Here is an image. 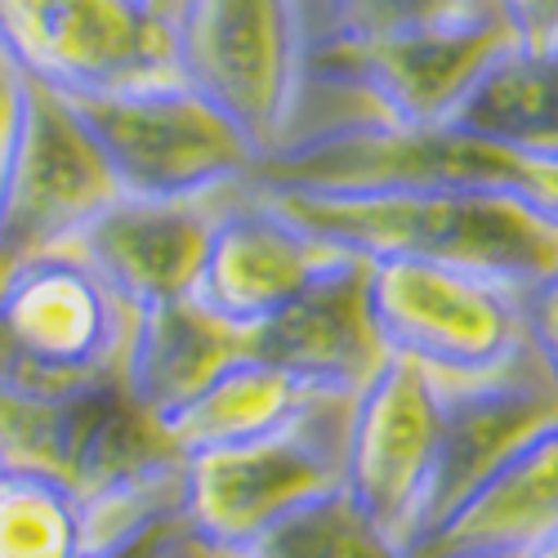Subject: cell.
I'll list each match as a JSON object with an SVG mask.
<instances>
[{"label": "cell", "mask_w": 558, "mask_h": 558, "mask_svg": "<svg viewBox=\"0 0 558 558\" xmlns=\"http://www.w3.org/2000/svg\"><path fill=\"white\" fill-rule=\"evenodd\" d=\"M251 193V189H246ZM336 255L362 264L425 259L470 268L523 295L558 264V232L519 202L483 189H385V193H255Z\"/></svg>", "instance_id": "1"}, {"label": "cell", "mask_w": 558, "mask_h": 558, "mask_svg": "<svg viewBox=\"0 0 558 558\" xmlns=\"http://www.w3.org/2000/svg\"><path fill=\"white\" fill-rule=\"evenodd\" d=\"M179 81L264 157L291 138L308 81L300 0H170Z\"/></svg>", "instance_id": "2"}, {"label": "cell", "mask_w": 558, "mask_h": 558, "mask_svg": "<svg viewBox=\"0 0 558 558\" xmlns=\"http://www.w3.org/2000/svg\"><path fill=\"white\" fill-rule=\"evenodd\" d=\"M121 197L215 202L246 189L259 153L183 81L138 85L104 99H68Z\"/></svg>", "instance_id": "3"}, {"label": "cell", "mask_w": 558, "mask_h": 558, "mask_svg": "<svg viewBox=\"0 0 558 558\" xmlns=\"http://www.w3.org/2000/svg\"><path fill=\"white\" fill-rule=\"evenodd\" d=\"M366 313L385 353L434 380H492L527 357L519 295L470 268L376 259L366 264Z\"/></svg>", "instance_id": "4"}, {"label": "cell", "mask_w": 558, "mask_h": 558, "mask_svg": "<svg viewBox=\"0 0 558 558\" xmlns=\"http://www.w3.org/2000/svg\"><path fill=\"white\" fill-rule=\"evenodd\" d=\"M0 45L59 99L179 81L170 0H0Z\"/></svg>", "instance_id": "5"}, {"label": "cell", "mask_w": 558, "mask_h": 558, "mask_svg": "<svg viewBox=\"0 0 558 558\" xmlns=\"http://www.w3.org/2000/svg\"><path fill=\"white\" fill-rule=\"evenodd\" d=\"M125 304L72 246L23 255L0 295V389L63 393L117 376Z\"/></svg>", "instance_id": "6"}, {"label": "cell", "mask_w": 558, "mask_h": 558, "mask_svg": "<svg viewBox=\"0 0 558 558\" xmlns=\"http://www.w3.org/2000/svg\"><path fill=\"white\" fill-rule=\"evenodd\" d=\"M442 460V385L402 357H385L344 411L340 492L402 554L434 519Z\"/></svg>", "instance_id": "7"}, {"label": "cell", "mask_w": 558, "mask_h": 558, "mask_svg": "<svg viewBox=\"0 0 558 558\" xmlns=\"http://www.w3.org/2000/svg\"><path fill=\"white\" fill-rule=\"evenodd\" d=\"M349 402L322 407L313 421L251 447L183 460V527L223 558H246L291 509L340 487V434Z\"/></svg>", "instance_id": "8"}, {"label": "cell", "mask_w": 558, "mask_h": 558, "mask_svg": "<svg viewBox=\"0 0 558 558\" xmlns=\"http://www.w3.org/2000/svg\"><path fill=\"white\" fill-rule=\"evenodd\" d=\"M183 460L166 429L121 389V376L63 389H0V470H32L89 496L130 474Z\"/></svg>", "instance_id": "9"}, {"label": "cell", "mask_w": 558, "mask_h": 558, "mask_svg": "<svg viewBox=\"0 0 558 558\" xmlns=\"http://www.w3.org/2000/svg\"><path fill=\"white\" fill-rule=\"evenodd\" d=\"M514 40L496 0H464L438 23L407 27L366 45L327 50V63L344 85H353L376 117L393 125H442L478 72Z\"/></svg>", "instance_id": "10"}, {"label": "cell", "mask_w": 558, "mask_h": 558, "mask_svg": "<svg viewBox=\"0 0 558 558\" xmlns=\"http://www.w3.org/2000/svg\"><path fill=\"white\" fill-rule=\"evenodd\" d=\"M121 197L68 99L27 81V108L0 179V242L19 259L72 246Z\"/></svg>", "instance_id": "11"}, {"label": "cell", "mask_w": 558, "mask_h": 558, "mask_svg": "<svg viewBox=\"0 0 558 558\" xmlns=\"http://www.w3.org/2000/svg\"><path fill=\"white\" fill-rule=\"evenodd\" d=\"M340 255L313 242L277 206L238 189L215 206L210 242L193 300L228 331L255 336L277 313H287Z\"/></svg>", "instance_id": "12"}, {"label": "cell", "mask_w": 558, "mask_h": 558, "mask_svg": "<svg viewBox=\"0 0 558 558\" xmlns=\"http://www.w3.org/2000/svg\"><path fill=\"white\" fill-rule=\"evenodd\" d=\"M558 532V415L464 487L407 558H527Z\"/></svg>", "instance_id": "13"}, {"label": "cell", "mask_w": 558, "mask_h": 558, "mask_svg": "<svg viewBox=\"0 0 558 558\" xmlns=\"http://www.w3.org/2000/svg\"><path fill=\"white\" fill-rule=\"evenodd\" d=\"M246 349L282 366L313 398L353 402L389 357L366 313V264L340 255L287 313L246 336Z\"/></svg>", "instance_id": "14"}, {"label": "cell", "mask_w": 558, "mask_h": 558, "mask_svg": "<svg viewBox=\"0 0 558 558\" xmlns=\"http://www.w3.org/2000/svg\"><path fill=\"white\" fill-rule=\"evenodd\" d=\"M210 223H215V202L117 197L104 215L85 223L72 251L99 272V282L134 317L157 304L193 300Z\"/></svg>", "instance_id": "15"}, {"label": "cell", "mask_w": 558, "mask_h": 558, "mask_svg": "<svg viewBox=\"0 0 558 558\" xmlns=\"http://www.w3.org/2000/svg\"><path fill=\"white\" fill-rule=\"evenodd\" d=\"M438 385H442V460H438L434 519L474 478H483L509 447H519L527 434H536L558 415V393L541 376L532 353L505 376L438 380Z\"/></svg>", "instance_id": "16"}, {"label": "cell", "mask_w": 558, "mask_h": 558, "mask_svg": "<svg viewBox=\"0 0 558 558\" xmlns=\"http://www.w3.org/2000/svg\"><path fill=\"white\" fill-rule=\"evenodd\" d=\"M242 353L246 336L228 331L197 300H174L130 317L117 376L130 402L166 429Z\"/></svg>", "instance_id": "17"}, {"label": "cell", "mask_w": 558, "mask_h": 558, "mask_svg": "<svg viewBox=\"0 0 558 558\" xmlns=\"http://www.w3.org/2000/svg\"><path fill=\"white\" fill-rule=\"evenodd\" d=\"M322 407H331V402L313 398L282 366H272L246 349L174 415L166 425V438L189 460V456L251 447L277 434H291L304 421H313Z\"/></svg>", "instance_id": "18"}, {"label": "cell", "mask_w": 558, "mask_h": 558, "mask_svg": "<svg viewBox=\"0 0 558 558\" xmlns=\"http://www.w3.org/2000/svg\"><path fill=\"white\" fill-rule=\"evenodd\" d=\"M442 125L500 153L558 157V40H509Z\"/></svg>", "instance_id": "19"}, {"label": "cell", "mask_w": 558, "mask_h": 558, "mask_svg": "<svg viewBox=\"0 0 558 558\" xmlns=\"http://www.w3.org/2000/svg\"><path fill=\"white\" fill-rule=\"evenodd\" d=\"M0 558H85L81 496L32 470H0Z\"/></svg>", "instance_id": "20"}, {"label": "cell", "mask_w": 558, "mask_h": 558, "mask_svg": "<svg viewBox=\"0 0 558 558\" xmlns=\"http://www.w3.org/2000/svg\"><path fill=\"white\" fill-rule=\"evenodd\" d=\"M246 558H407L376 527L362 519V509L340 492H322L277 523Z\"/></svg>", "instance_id": "21"}, {"label": "cell", "mask_w": 558, "mask_h": 558, "mask_svg": "<svg viewBox=\"0 0 558 558\" xmlns=\"http://www.w3.org/2000/svg\"><path fill=\"white\" fill-rule=\"evenodd\" d=\"M460 5L464 0H327V50L438 23Z\"/></svg>", "instance_id": "22"}, {"label": "cell", "mask_w": 558, "mask_h": 558, "mask_svg": "<svg viewBox=\"0 0 558 558\" xmlns=\"http://www.w3.org/2000/svg\"><path fill=\"white\" fill-rule=\"evenodd\" d=\"M519 313H523L527 353L558 393V264L519 295Z\"/></svg>", "instance_id": "23"}, {"label": "cell", "mask_w": 558, "mask_h": 558, "mask_svg": "<svg viewBox=\"0 0 558 558\" xmlns=\"http://www.w3.org/2000/svg\"><path fill=\"white\" fill-rule=\"evenodd\" d=\"M514 202L536 223L558 232V157H523V179H519Z\"/></svg>", "instance_id": "24"}, {"label": "cell", "mask_w": 558, "mask_h": 558, "mask_svg": "<svg viewBox=\"0 0 558 558\" xmlns=\"http://www.w3.org/2000/svg\"><path fill=\"white\" fill-rule=\"evenodd\" d=\"M23 108H27V76L14 68L5 45H0V179H5V166H10V153H14Z\"/></svg>", "instance_id": "25"}, {"label": "cell", "mask_w": 558, "mask_h": 558, "mask_svg": "<svg viewBox=\"0 0 558 558\" xmlns=\"http://www.w3.org/2000/svg\"><path fill=\"white\" fill-rule=\"evenodd\" d=\"M121 558H223V554H215V549H206L189 527L183 523H174V527H166V532H157V536H148L144 545H134V549H125Z\"/></svg>", "instance_id": "26"}, {"label": "cell", "mask_w": 558, "mask_h": 558, "mask_svg": "<svg viewBox=\"0 0 558 558\" xmlns=\"http://www.w3.org/2000/svg\"><path fill=\"white\" fill-rule=\"evenodd\" d=\"M14 268H19V255L0 242V295H5V287H10V277H14Z\"/></svg>", "instance_id": "27"}, {"label": "cell", "mask_w": 558, "mask_h": 558, "mask_svg": "<svg viewBox=\"0 0 558 558\" xmlns=\"http://www.w3.org/2000/svg\"><path fill=\"white\" fill-rule=\"evenodd\" d=\"M527 558H558V532H554V536H549V541H545L541 549H532Z\"/></svg>", "instance_id": "28"}]
</instances>
